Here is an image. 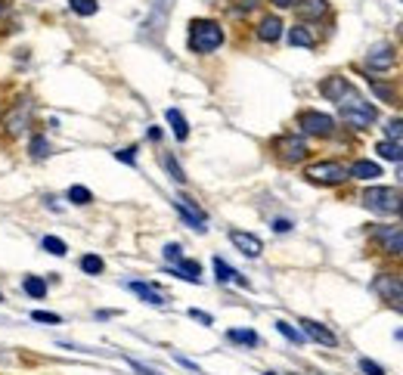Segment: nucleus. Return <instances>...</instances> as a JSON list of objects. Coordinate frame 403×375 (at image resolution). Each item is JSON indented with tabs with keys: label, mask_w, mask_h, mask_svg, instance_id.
<instances>
[{
	"label": "nucleus",
	"mask_w": 403,
	"mask_h": 375,
	"mask_svg": "<svg viewBox=\"0 0 403 375\" xmlns=\"http://www.w3.org/2000/svg\"><path fill=\"white\" fill-rule=\"evenodd\" d=\"M223 44V28L211 19H192L190 22V50L192 53H211Z\"/></svg>",
	"instance_id": "f257e3e1"
},
{
	"label": "nucleus",
	"mask_w": 403,
	"mask_h": 375,
	"mask_svg": "<svg viewBox=\"0 0 403 375\" xmlns=\"http://www.w3.org/2000/svg\"><path fill=\"white\" fill-rule=\"evenodd\" d=\"M338 115H341V121L351 124V128H369V124L378 118L376 106H369L363 97H356V90L338 103Z\"/></svg>",
	"instance_id": "f03ea898"
},
{
	"label": "nucleus",
	"mask_w": 403,
	"mask_h": 375,
	"mask_svg": "<svg viewBox=\"0 0 403 375\" xmlns=\"http://www.w3.org/2000/svg\"><path fill=\"white\" fill-rule=\"evenodd\" d=\"M363 205L369 211H376V214H394L400 208V195L394 186H369L363 192Z\"/></svg>",
	"instance_id": "7ed1b4c3"
},
{
	"label": "nucleus",
	"mask_w": 403,
	"mask_h": 375,
	"mask_svg": "<svg viewBox=\"0 0 403 375\" xmlns=\"http://www.w3.org/2000/svg\"><path fill=\"white\" fill-rule=\"evenodd\" d=\"M372 292H376L385 304L403 310V279L400 276H394V273H378V276L372 279Z\"/></svg>",
	"instance_id": "20e7f679"
},
{
	"label": "nucleus",
	"mask_w": 403,
	"mask_h": 375,
	"mask_svg": "<svg viewBox=\"0 0 403 375\" xmlns=\"http://www.w3.org/2000/svg\"><path fill=\"white\" fill-rule=\"evenodd\" d=\"M304 177L310 183H323V186H335V183H345L347 177V168L338 165V161H316V165H310L304 171Z\"/></svg>",
	"instance_id": "39448f33"
},
{
	"label": "nucleus",
	"mask_w": 403,
	"mask_h": 375,
	"mask_svg": "<svg viewBox=\"0 0 403 375\" xmlns=\"http://www.w3.org/2000/svg\"><path fill=\"white\" fill-rule=\"evenodd\" d=\"M298 124L310 137H329L332 130H335V118H332V115H323V112H304L298 118Z\"/></svg>",
	"instance_id": "423d86ee"
},
{
	"label": "nucleus",
	"mask_w": 403,
	"mask_h": 375,
	"mask_svg": "<svg viewBox=\"0 0 403 375\" xmlns=\"http://www.w3.org/2000/svg\"><path fill=\"white\" fill-rule=\"evenodd\" d=\"M170 6H174V0H155V4H152V13H149V19L143 22V37H149V35H161V31H165Z\"/></svg>",
	"instance_id": "0eeeda50"
},
{
	"label": "nucleus",
	"mask_w": 403,
	"mask_h": 375,
	"mask_svg": "<svg viewBox=\"0 0 403 375\" xmlns=\"http://www.w3.org/2000/svg\"><path fill=\"white\" fill-rule=\"evenodd\" d=\"M174 208L180 211V217L192 226V230L205 233V211H202L192 199H186V195H177V199H174Z\"/></svg>",
	"instance_id": "6e6552de"
},
{
	"label": "nucleus",
	"mask_w": 403,
	"mask_h": 375,
	"mask_svg": "<svg viewBox=\"0 0 403 375\" xmlns=\"http://www.w3.org/2000/svg\"><path fill=\"white\" fill-rule=\"evenodd\" d=\"M230 242L245 257H261V252H264V242L254 236V233H245V230H230Z\"/></svg>",
	"instance_id": "1a4fd4ad"
},
{
	"label": "nucleus",
	"mask_w": 403,
	"mask_h": 375,
	"mask_svg": "<svg viewBox=\"0 0 403 375\" xmlns=\"http://www.w3.org/2000/svg\"><path fill=\"white\" fill-rule=\"evenodd\" d=\"M301 332H304V338L320 341V345H326V348H335L338 345L335 332H329L323 323H316V319H301Z\"/></svg>",
	"instance_id": "9d476101"
},
{
	"label": "nucleus",
	"mask_w": 403,
	"mask_h": 375,
	"mask_svg": "<svg viewBox=\"0 0 403 375\" xmlns=\"http://www.w3.org/2000/svg\"><path fill=\"white\" fill-rule=\"evenodd\" d=\"M320 93H323L326 99H332V103H341L345 97H351L354 87H351V81H345V78L332 75V78H326V81L320 84Z\"/></svg>",
	"instance_id": "9b49d317"
},
{
	"label": "nucleus",
	"mask_w": 403,
	"mask_h": 375,
	"mask_svg": "<svg viewBox=\"0 0 403 375\" xmlns=\"http://www.w3.org/2000/svg\"><path fill=\"white\" fill-rule=\"evenodd\" d=\"M276 152L283 155L285 161H301L307 155V143L301 137H279L276 140Z\"/></svg>",
	"instance_id": "f8f14e48"
},
{
	"label": "nucleus",
	"mask_w": 403,
	"mask_h": 375,
	"mask_svg": "<svg viewBox=\"0 0 403 375\" xmlns=\"http://www.w3.org/2000/svg\"><path fill=\"white\" fill-rule=\"evenodd\" d=\"M394 47H388V44H382V47H376V50L366 56V66L372 68V72H388V68L394 66Z\"/></svg>",
	"instance_id": "ddd939ff"
},
{
	"label": "nucleus",
	"mask_w": 403,
	"mask_h": 375,
	"mask_svg": "<svg viewBox=\"0 0 403 375\" xmlns=\"http://www.w3.org/2000/svg\"><path fill=\"white\" fill-rule=\"evenodd\" d=\"M128 288H130L134 295H140V298H143L146 304H152V307H165V304H168L165 292H159V288L149 285V283H137V279H134V283H128Z\"/></svg>",
	"instance_id": "4468645a"
},
{
	"label": "nucleus",
	"mask_w": 403,
	"mask_h": 375,
	"mask_svg": "<svg viewBox=\"0 0 403 375\" xmlns=\"http://www.w3.org/2000/svg\"><path fill=\"white\" fill-rule=\"evenodd\" d=\"M347 174L356 177V180H376V177H382V168L376 165V161H354L351 168H347Z\"/></svg>",
	"instance_id": "2eb2a0df"
},
{
	"label": "nucleus",
	"mask_w": 403,
	"mask_h": 375,
	"mask_svg": "<svg viewBox=\"0 0 403 375\" xmlns=\"http://www.w3.org/2000/svg\"><path fill=\"white\" fill-rule=\"evenodd\" d=\"M279 35H283V22H279V16H267V19H261L258 25V37L261 41H279Z\"/></svg>",
	"instance_id": "dca6fc26"
},
{
	"label": "nucleus",
	"mask_w": 403,
	"mask_h": 375,
	"mask_svg": "<svg viewBox=\"0 0 403 375\" xmlns=\"http://www.w3.org/2000/svg\"><path fill=\"white\" fill-rule=\"evenodd\" d=\"M214 273H217V283H239V285H248V279L242 276V273H236L227 261H221V257H214Z\"/></svg>",
	"instance_id": "f3484780"
},
{
	"label": "nucleus",
	"mask_w": 403,
	"mask_h": 375,
	"mask_svg": "<svg viewBox=\"0 0 403 375\" xmlns=\"http://www.w3.org/2000/svg\"><path fill=\"white\" fill-rule=\"evenodd\" d=\"M174 273L180 279H186V283H196V285L202 283V267H199L196 261H186V257H183V261L174 264Z\"/></svg>",
	"instance_id": "a211bd4d"
},
{
	"label": "nucleus",
	"mask_w": 403,
	"mask_h": 375,
	"mask_svg": "<svg viewBox=\"0 0 403 375\" xmlns=\"http://www.w3.org/2000/svg\"><path fill=\"white\" fill-rule=\"evenodd\" d=\"M28 115H31V106H28V103H22L19 112H10V118H6V124H10V128H6V130H10L13 137H19L22 130L28 128Z\"/></svg>",
	"instance_id": "6ab92c4d"
},
{
	"label": "nucleus",
	"mask_w": 403,
	"mask_h": 375,
	"mask_svg": "<svg viewBox=\"0 0 403 375\" xmlns=\"http://www.w3.org/2000/svg\"><path fill=\"white\" fill-rule=\"evenodd\" d=\"M326 0H298V13L304 16V19H320V16H326Z\"/></svg>",
	"instance_id": "aec40b11"
},
{
	"label": "nucleus",
	"mask_w": 403,
	"mask_h": 375,
	"mask_svg": "<svg viewBox=\"0 0 403 375\" xmlns=\"http://www.w3.org/2000/svg\"><path fill=\"white\" fill-rule=\"evenodd\" d=\"M376 152L382 155L385 161H397V165H403V146H400V143H391V140H382V143L376 146Z\"/></svg>",
	"instance_id": "412c9836"
},
{
	"label": "nucleus",
	"mask_w": 403,
	"mask_h": 375,
	"mask_svg": "<svg viewBox=\"0 0 403 375\" xmlns=\"http://www.w3.org/2000/svg\"><path fill=\"white\" fill-rule=\"evenodd\" d=\"M168 124L174 128V137H177V140H186V137H190V124H186L180 109H168Z\"/></svg>",
	"instance_id": "4be33fe9"
},
{
	"label": "nucleus",
	"mask_w": 403,
	"mask_h": 375,
	"mask_svg": "<svg viewBox=\"0 0 403 375\" xmlns=\"http://www.w3.org/2000/svg\"><path fill=\"white\" fill-rule=\"evenodd\" d=\"M378 239L385 242V248L391 254H403V230H382Z\"/></svg>",
	"instance_id": "5701e85b"
},
{
	"label": "nucleus",
	"mask_w": 403,
	"mask_h": 375,
	"mask_svg": "<svg viewBox=\"0 0 403 375\" xmlns=\"http://www.w3.org/2000/svg\"><path fill=\"white\" fill-rule=\"evenodd\" d=\"M227 338L236 341V345H245V348H258V345H261L258 332H252V329H230Z\"/></svg>",
	"instance_id": "b1692460"
},
{
	"label": "nucleus",
	"mask_w": 403,
	"mask_h": 375,
	"mask_svg": "<svg viewBox=\"0 0 403 375\" xmlns=\"http://www.w3.org/2000/svg\"><path fill=\"white\" fill-rule=\"evenodd\" d=\"M289 44H292V47H307V50H310V47H314L316 41H314V35H310L304 25H294V28L289 31Z\"/></svg>",
	"instance_id": "393cba45"
},
{
	"label": "nucleus",
	"mask_w": 403,
	"mask_h": 375,
	"mask_svg": "<svg viewBox=\"0 0 403 375\" xmlns=\"http://www.w3.org/2000/svg\"><path fill=\"white\" fill-rule=\"evenodd\" d=\"M276 332L283 335V338H289L292 345H301V341H304V332H298L292 323H285V319H279V323H276Z\"/></svg>",
	"instance_id": "a878e982"
},
{
	"label": "nucleus",
	"mask_w": 403,
	"mask_h": 375,
	"mask_svg": "<svg viewBox=\"0 0 403 375\" xmlns=\"http://www.w3.org/2000/svg\"><path fill=\"white\" fill-rule=\"evenodd\" d=\"M103 257H97V254H84L81 257V270L84 273H90V276H99V273H103Z\"/></svg>",
	"instance_id": "bb28decb"
},
{
	"label": "nucleus",
	"mask_w": 403,
	"mask_h": 375,
	"mask_svg": "<svg viewBox=\"0 0 403 375\" xmlns=\"http://www.w3.org/2000/svg\"><path fill=\"white\" fill-rule=\"evenodd\" d=\"M22 288H25V295H31V298H44L46 295V283L37 276H28L25 283H22Z\"/></svg>",
	"instance_id": "cd10ccee"
},
{
	"label": "nucleus",
	"mask_w": 403,
	"mask_h": 375,
	"mask_svg": "<svg viewBox=\"0 0 403 375\" xmlns=\"http://www.w3.org/2000/svg\"><path fill=\"white\" fill-rule=\"evenodd\" d=\"M161 165L168 168V174L174 177L177 183H186V174H183V168L177 165V159H174V155H161Z\"/></svg>",
	"instance_id": "c85d7f7f"
},
{
	"label": "nucleus",
	"mask_w": 403,
	"mask_h": 375,
	"mask_svg": "<svg viewBox=\"0 0 403 375\" xmlns=\"http://www.w3.org/2000/svg\"><path fill=\"white\" fill-rule=\"evenodd\" d=\"M68 202H75V205H90L93 202V195H90V190L87 186H72V190H68Z\"/></svg>",
	"instance_id": "c756f323"
},
{
	"label": "nucleus",
	"mask_w": 403,
	"mask_h": 375,
	"mask_svg": "<svg viewBox=\"0 0 403 375\" xmlns=\"http://www.w3.org/2000/svg\"><path fill=\"white\" fill-rule=\"evenodd\" d=\"M68 6H72V13H78V16H93L99 10L97 0H68Z\"/></svg>",
	"instance_id": "7c9ffc66"
},
{
	"label": "nucleus",
	"mask_w": 403,
	"mask_h": 375,
	"mask_svg": "<svg viewBox=\"0 0 403 375\" xmlns=\"http://www.w3.org/2000/svg\"><path fill=\"white\" fill-rule=\"evenodd\" d=\"M41 248H44V252H50V254H66L68 252V245L62 239H56V236H44L41 239Z\"/></svg>",
	"instance_id": "2f4dec72"
},
{
	"label": "nucleus",
	"mask_w": 403,
	"mask_h": 375,
	"mask_svg": "<svg viewBox=\"0 0 403 375\" xmlns=\"http://www.w3.org/2000/svg\"><path fill=\"white\" fill-rule=\"evenodd\" d=\"M31 155H35V159H46V155H50V143H46V137L37 134L35 140H31Z\"/></svg>",
	"instance_id": "473e14b6"
},
{
	"label": "nucleus",
	"mask_w": 403,
	"mask_h": 375,
	"mask_svg": "<svg viewBox=\"0 0 403 375\" xmlns=\"http://www.w3.org/2000/svg\"><path fill=\"white\" fill-rule=\"evenodd\" d=\"M385 134H388V140H391V143L403 140V121H400V118H391V121L385 124Z\"/></svg>",
	"instance_id": "72a5a7b5"
},
{
	"label": "nucleus",
	"mask_w": 403,
	"mask_h": 375,
	"mask_svg": "<svg viewBox=\"0 0 403 375\" xmlns=\"http://www.w3.org/2000/svg\"><path fill=\"white\" fill-rule=\"evenodd\" d=\"M31 319L35 323H62L59 314H46V310H31Z\"/></svg>",
	"instance_id": "f704fd0d"
},
{
	"label": "nucleus",
	"mask_w": 403,
	"mask_h": 375,
	"mask_svg": "<svg viewBox=\"0 0 403 375\" xmlns=\"http://www.w3.org/2000/svg\"><path fill=\"white\" fill-rule=\"evenodd\" d=\"M165 257H168V261H170V264L183 261V248H180V245H177V242H168V245H165Z\"/></svg>",
	"instance_id": "c9c22d12"
},
{
	"label": "nucleus",
	"mask_w": 403,
	"mask_h": 375,
	"mask_svg": "<svg viewBox=\"0 0 403 375\" xmlns=\"http://www.w3.org/2000/svg\"><path fill=\"white\" fill-rule=\"evenodd\" d=\"M360 369L366 372V375H385V369H382V366H378V363H372L369 357H363V360H360Z\"/></svg>",
	"instance_id": "e433bc0d"
},
{
	"label": "nucleus",
	"mask_w": 403,
	"mask_h": 375,
	"mask_svg": "<svg viewBox=\"0 0 403 375\" xmlns=\"http://www.w3.org/2000/svg\"><path fill=\"white\" fill-rule=\"evenodd\" d=\"M115 159H118V161H128V165H134V161H137V149H121V152H115Z\"/></svg>",
	"instance_id": "4c0bfd02"
},
{
	"label": "nucleus",
	"mask_w": 403,
	"mask_h": 375,
	"mask_svg": "<svg viewBox=\"0 0 403 375\" xmlns=\"http://www.w3.org/2000/svg\"><path fill=\"white\" fill-rule=\"evenodd\" d=\"M190 316H192V319H199V323H205V326H214V319L208 316V314H202V310H190Z\"/></svg>",
	"instance_id": "58836bf2"
},
{
	"label": "nucleus",
	"mask_w": 403,
	"mask_h": 375,
	"mask_svg": "<svg viewBox=\"0 0 403 375\" xmlns=\"http://www.w3.org/2000/svg\"><path fill=\"white\" fill-rule=\"evenodd\" d=\"M273 230H276V233H289V230H292V221H285V217H279V221L273 223Z\"/></svg>",
	"instance_id": "ea45409f"
},
{
	"label": "nucleus",
	"mask_w": 403,
	"mask_h": 375,
	"mask_svg": "<svg viewBox=\"0 0 403 375\" xmlns=\"http://www.w3.org/2000/svg\"><path fill=\"white\" fill-rule=\"evenodd\" d=\"M279 10H289V6H298V0H273Z\"/></svg>",
	"instance_id": "a19ab883"
},
{
	"label": "nucleus",
	"mask_w": 403,
	"mask_h": 375,
	"mask_svg": "<svg viewBox=\"0 0 403 375\" xmlns=\"http://www.w3.org/2000/svg\"><path fill=\"white\" fill-rule=\"evenodd\" d=\"M6 13V4H4V0H0V16H4Z\"/></svg>",
	"instance_id": "79ce46f5"
},
{
	"label": "nucleus",
	"mask_w": 403,
	"mask_h": 375,
	"mask_svg": "<svg viewBox=\"0 0 403 375\" xmlns=\"http://www.w3.org/2000/svg\"><path fill=\"white\" fill-rule=\"evenodd\" d=\"M397 214H400V217H403V199H400V208H397Z\"/></svg>",
	"instance_id": "37998d69"
},
{
	"label": "nucleus",
	"mask_w": 403,
	"mask_h": 375,
	"mask_svg": "<svg viewBox=\"0 0 403 375\" xmlns=\"http://www.w3.org/2000/svg\"><path fill=\"white\" fill-rule=\"evenodd\" d=\"M397 177H400V180H403V165H400V174H397Z\"/></svg>",
	"instance_id": "c03bdc74"
},
{
	"label": "nucleus",
	"mask_w": 403,
	"mask_h": 375,
	"mask_svg": "<svg viewBox=\"0 0 403 375\" xmlns=\"http://www.w3.org/2000/svg\"><path fill=\"white\" fill-rule=\"evenodd\" d=\"M264 375H276V372H264Z\"/></svg>",
	"instance_id": "a18cd8bd"
},
{
	"label": "nucleus",
	"mask_w": 403,
	"mask_h": 375,
	"mask_svg": "<svg viewBox=\"0 0 403 375\" xmlns=\"http://www.w3.org/2000/svg\"><path fill=\"white\" fill-rule=\"evenodd\" d=\"M0 301H4V295H0Z\"/></svg>",
	"instance_id": "49530a36"
},
{
	"label": "nucleus",
	"mask_w": 403,
	"mask_h": 375,
	"mask_svg": "<svg viewBox=\"0 0 403 375\" xmlns=\"http://www.w3.org/2000/svg\"><path fill=\"white\" fill-rule=\"evenodd\" d=\"M400 4H403V0H400Z\"/></svg>",
	"instance_id": "de8ad7c7"
}]
</instances>
